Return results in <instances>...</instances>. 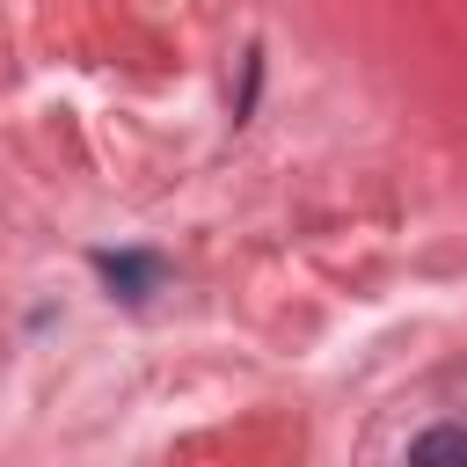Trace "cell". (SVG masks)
I'll return each mask as SVG.
<instances>
[{
	"label": "cell",
	"mask_w": 467,
	"mask_h": 467,
	"mask_svg": "<svg viewBox=\"0 0 467 467\" xmlns=\"http://www.w3.org/2000/svg\"><path fill=\"white\" fill-rule=\"evenodd\" d=\"M95 270H102V285H109L117 299L161 292V255H95Z\"/></svg>",
	"instance_id": "obj_1"
},
{
	"label": "cell",
	"mask_w": 467,
	"mask_h": 467,
	"mask_svg": "<svg viewBox=\"0 0 467 467\" xmlns=\"http://www.w3.org/2000/svg\"><path fill=\"white\" fill-rule=\"evenodd\" d=\"M409 460H467V431H423L409 438Z\"/></svg>",
	"instance_id": "obj_2"
}]
</instances>
